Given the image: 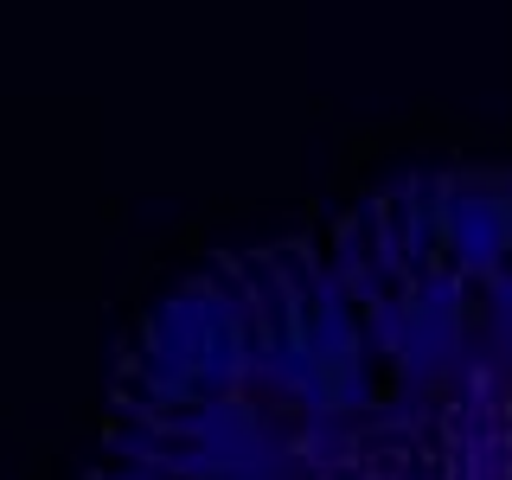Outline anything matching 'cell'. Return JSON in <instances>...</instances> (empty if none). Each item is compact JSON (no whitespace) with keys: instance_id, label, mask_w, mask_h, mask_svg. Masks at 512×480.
Instances as JSON below:
<instances>
[{"instance_id":"1","label":"cell","mask_w":512,"mask_h":480,"mask_svg":"<svg viewBox=\"0 0 512 480\" xmlns=\"http://www.w3.org/2000/svg\"><path fill=\"white\" fill-rule=\"evenodd\" d=\"M84 480H512V173H416L192 276Z\"/></svg>"}]
</instances>
